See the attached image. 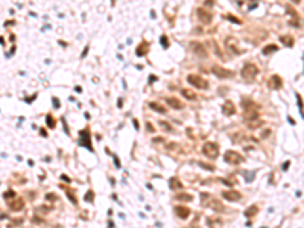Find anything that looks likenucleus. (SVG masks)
I'll use <instances>...</instances> for the list:
<instances>
[{"instance_id":"obj_20","label":"nucleus","mask_w":304,"mask_h":228,"mask_svg":"<svg viewBox=\"0 0 304 228\" xmlns=\"http://www.w3.org/2000/svg\"><path fill=\"white\" fill-rule=\"evenodd\" d=\"M280 41H281V43H283L284 46H287V47H292V46H294V38H292V37H289V35L281 37Z\"/></svg>"},{"instance_id":"obj_41","label":"nucleus","mask_w":304,"mask_h":228,"mask_svg":"<svg viewBox=\"0 0 304 228\" xmlns=\"http://www.w3.org/2000/svg\"><path fill=\"white\" fill-rule=\"evenodd\" d=\"M154 81H157L155 76H151V78H149V82H154Z\"/></svg>"},{"instance_id":"obj_14","label":"nucleus","mask_w":304,"mask_h":228,"mask_svg":"<svg viewBox=\"0 0 304 228\" xmlns=\"http://www.w3.org/2000/svg\"><path fill=\"white\" fill-rule=\"evenodd\" d=\"M223 198H225L227 201H240V193L239 192H233V190H228V192H223Z\"/></svg>"},{"instance_id":"obj_13","label":"nucleus","mask_w":304,"mask_h":228,"mask_svg":"<svg viewBox=\"0 0 304 228\" xmlns=\"http://www.w3.org/2000/svg\"><path fill=\"white\" fill-rule=\"evenodd\" d=\"M148 50H149V43H146V41H142V43L137 46L135 53H137V56H145V55L148 53Z\"/></svg>"},{"instance_id":"obj_2","label":"nucleus","mask_w":304,"mask_h":228,"mask_svg":"<svg viewBox=\"0 0 304 228\" xmlns=\"http://www.w3.org/2000/svg\"><path fill=\"white\" fill-rule=\"evenodd\" d=\"M187 82L192 84V85L196 87V88H201V90L209 88V82H207L204 78H201L199 75H189L187 76Z\"/></svg>"},{"instance_id":"obj_10","label":"nucleus","mask_w":304,"mask_h":228,"mask_svg":"<svg viewBox=\"0 0 304 228\" xmlns=\"http://www.w3.org/2000/svg\"><path fill=\"white\" fill-rule=\"evenodd\" d=\"M222 111H223L225 116H233L234 113H236V107H234V104L231 102V100H225L223 105H222Z\"/></svg>"},{"instance_id":"obj_25","label":"nucleus","mask_w":304,"mask_h":228,"mask_svg":"<svg viewBox=\"0 0 304 228\" xmlns=\"http://www.w3.org/2000/svg\"><path fill=\"white\" fill-rule=\"evenodd\" d=\"M223 18H227V20H230V22H233V23H236V24H242V20H240V18H236V17H233V15H230V14H227V15H223Z\"/></svg>"},{"instance_id":"obj_18","label":"nucleus","mask_w":304,"mask_h":228,"mask_svg":"<svg viewBox=\"0 0 304 228\" xmlns=\"http://www.w3.org/2000/svg\"><path fill=\"white\" fill-rule=\"evenodd\" d=\"M149 107H151L154 111H157V113H160V114H163V113H166V111H167L164 105L158 104V102H149Z\"/></svg>"},{"instance_id":"obj_22","label":"nucleus","mask_w":304,"mask_h":228,"mask_svg":"<svg viewBox=\"0 0 304 228\" xmlns=\"http://www.w3.org/2000/svg\"><path fill=\"white\" fill-rule=\"evenodd\" d=\"M210 199H211V196H210L209 193H201V204L204 205V207H207V205H209Z\"/></svg>"},{"instance_id":"obj_9","label":"nucleus","mask_w":304,"mask_h":228,"mask_svg":"<svg viewBox=\"0 0 304 228\" xmlns=\"http://www.w3.org/2000/svg\"><path fill=\"white\" fill-rule=\"evenodd\" d=\"M198 17H199V20H201L202 23H210L211 18H213V14L209 12V11H207V9H204V8H199V9H198Z\"/></svg>"},{"instance_id":"obj_32","label":"nucleus","mask_w":304,"mask_h":228,"mask_svg":"<svg viewBox=\"0 0 304 228\" xmlns=\"http://www.w3.org/2000/svg\"><path fill=\"white\" fill-rule=\"evenodd\" d=\"M3 196H5V199H6V201H11V199H14L15 193H14V192H8V193H5Z\"/></svg>"},{"instance_id":"obj_8","label":"nucleus","mask_w":304,"mask_h":228,"mask_svg":"<svg viewBox=\"0 0 304 228\" xmlns=\"http://www.w3.org/2000/svg\"><path fill=\"white\" fill-rule=\"evenodd\" d=\"M225 46L230 49L233 53H237V55H240L242 53V50L239 49V43H237V38H233V37H228V38L225 40Z\"/></svg>"},{"instance_id":"obj_3","label":"nucleus","mask_w":304,"mask_h":228,"mask_svg":"<svg viewBox=\"0 0 304 228\" xmlns=\"http://www.w3.org/2000/svg\"><path fill=\"white\" fill-rule=\"evenodd\" d=\"M202 152H204V155H207L209 158H216L219 155V146L213 141H207L205 145L202 146Z\"/></svg>"},{"instance_id":"obj_27","label":"nucleus","mask_w":304,"mask_h":228,"mask_svg":"<svg viewBox=\"0 0 304 228\" xmlns=\"http://www.w3.org/2000/svg\"><path fill=\"white\" fill-rule=\"evenodd\" d=\"M46 122H47V126L49 128H55V120H53V117H52V114H47L46 116Z\"/></svg>"},{"instance_id":"obj_30","label":"nucleus","mask_w":304,"mask_h":228,"mask_svg":"<svg viewBox=\"0 0 304 228\" xmlns=\"http://www.w3.org/2000/svg\"><path fill=\"white\" fill-rule=\"evenodd\" d=\"M160 41H161V46L164 47V49H167V47H169V41H167V37L166 35H163Z\"/></svg>"},{"instance_id":"obj_33","label":"nucleus","mask_w":304,"mask_h":228,"mask_svg":"<svg viewBox=\"0 0 304 228\" xmlns=\"http://www.w3.org/2000/svg\"><path fill=\"white\" fill-rule=\"evenodd\" d=\"M85 201H93V192H87V196H85Z\"/></svg>"},{"instance_id":"obj_7","label":"nucleus","mask_w":304,"mask_h":228,"mask_svg":"<svg viewBox=\"0 0 304 228\" xmlns=\"http://www.w3.org/2000/svg\"><path fill=\"white\" fill-rule=\"evenodd\" d=\"M189 47H190V50L193 52L195 55H198V56H201V58H205V56H207L205 46L201 44L199 41H192V43L189 44Z\"/></svg>"},{"instance_id":"obj_28","label":"nucleus","mask_w":304,"mask_h":228,"mask_svg":"<svg viewBox=\"0 0 304 228\" xmlns=\"http://www.w3.org/2000/svg\"><path fill=\"white\" fill-rule=\"evenodd\" d=\"M160 126H161V128H163L164 131H169V132H172V131H173V128H172V126H170V125L167 123V122H164V120H161V122H160Z\"/></svg>"},{"instance_id":"obj_17","label":"nucleus","mask_w":304,"mask_h":228,"mask_svg":"<svg viewBox=\"0 0 304 228\" xmlns=\"http://www.w3.org/2000/svg\"><path fill=\"white\" fill-rule=\"evenodd\" d=\"M23 205H24L23 199H18V198H15L14 201H11V202H9L11 210H14V211H18V210H21V208H23Z\"/></svg>"},{"instance_id":"obj_4","label":"nucleus","mask_w":304,"mask_h":228,"mask_svg":"<svg viewBox=\"0 0 304 228\" xmlns=\"http://www.w3.org/2000/svg\"><path fill=\"white\" fill-rule=\"evenodd\" d=\"M223 160L230 164H240L245 161V158L240 155V154H237L236 151H227L225 155H223Z\"/></svg>"},{"instance_id":"obj_6","label":"nucleus","mask_w":304,"mask_h":228,"mask_svg":"<svg viewBox=\"0 0 304 228\" xmlns=\"http://www.w3.org/2000/svg\"><path fill=\"white\" fill-rule=\"evenodd\" d=\"M79 146H84V147H87V149H90V151L93 149L91 147V140H90L88 128H85V129H82L81 132H79Z\"/></svg>"},{"instance_id":"obj_29","label":"nucleus","mask_w":304,"mask_h":228,"mask_svg":"<svg viewBox=\"0 0 304 228\" xmlns=\"http://www.w3.org/2000/svg\"><path fill=\"white\" fill-rule=\"evenodd\" d=\"M260 123H262V122H260V120L257 119V120H254V122H249L248 126H249L251 129H254V128H257V126H260Z\"/></svg>"},{"instance_id":"obj_36","label":"nucleus","mask_w":304,"mask_h":228,"mask_svg":"<svg viewBox=\"0 0 304 228\" xmlns=\"http://www.w3.org/2000/svg\"><path fill=\"white\" fill-rule=\"evenodd\" d=\"M61 178L64 179V181H67V183H70V178H68V177H67V175H62V177H61Z\"/></svg>"},{"instance_id":"obj_15","label":"nucleus","mask_w":304,"mask_h":228,"mask_svg":"<svg viewBox=\"0 0 304 228\" xmlns=\"http://www.w3.org/2000/svg\"><path fill=\"white\" fill-rule=\"evenodd\" d=\"M207 207H210V208H213L215 211H219V213H221V211H223V210H225V207L222 205V202H221V201H217V199H213V198L210 199V202H209V205H207Z\"/></svg>"},{"instance_id":"obj_26","label":"nucleus","mask_w":304,"mask_h":228,"mask_svg":"<svg viewBox=\"0 0 304 228\" xmlns=\"http://www.w3.org/2000/svg\"><path fill=\"white\" fill-rule=\"evenodd\" d=\"M177 199H179V201H187V202H190L192 199V195H187V193H181V195H178L177 196Z\"/></svg>"},{"instance_id":"obj_21","label":"nucleus","mask_w":304,"mask_h":228,"mask_svg":"<svg viewBox=\"0 0 304 228\" xmlns=\"http://www.w3.org/2000/svg\"><path fill=\"white\" fill-rule=\"evenodd\" d=\"M277 50H278V46L269 44V46H266L262 52H263V55H269V53H274V52H277Z\"/></svg>"},{"instance_id":"obj_23","label":"nucleus","mask_w":304,"mask_h":228,"mask_svg":"<svg viewBox=\"0 0 304 228\" xmlns=\"http://www.w3.org/2000/svg\"><path fill=\"white\" fill-rule=\"evenodd\" d=\"M181 187H183V184H181L177 178H172V179H170V189L175 190V189H181Z\"/></svg>"},{"instance_id":"obj_16","label":"nucleus","mask_w":304,"mask_h":228,"mask_svg":"<svg viewBox=\"0 0 304 228\" xmlns=\"http://www.w3.org/2000/svg\"><path fill=\"white\" fill-rule=\"evenodd\" d=\"M166 102H167L172 108H175V110H181V108L184 107V104L181 102V100H178L177 97H167V99H166Z\"/></svg>"},{"instance_id":"obj_40","label":"nucleus","mask_w":304,"mask_h":228,"mask_svg":"<svg viewBox=\"0 0 304 228\" xmlns=\"http://www.w3.org/2000/svg\"><path fill=\"white\" fill-rule=\"evenodd\" d=\"M289 164H290L289 161H287V163H284V164H283V169H284V170H286V169H287V167H289Z\"/></svg>"},{"instance_id":"obj_5","label":"nucleus","mask_w":304,"mask_h":228,"mask_svg":"<svg viewBox=\"0 0 304 228\" xmlns=\"http://www.w3.org/2000/svg\"><path fill=\"white\" fill-rule=\"evenodd\" d=\"M211 72H213V75H216L217 78H223V79H231L234 76V73L231 70H227V68H223L221 66H213Z\"/></svg>"},{"instance_id":"obj_19","label":"nucleus","mask_w":304,"mask_h":228,"mask_svg":"<svg viewBox=\"0 0 304 228\" xmlns=\"http://www.w3.org/2000/svg\"><path fill=\"white\" fill-rule=\"evenodd\" d=\"M181 93H183V96L186 99H189V100H196V99H198V97H196V94L192 91V90H189V88H184Z\"/></svg>"},{"instance_id":"obj_24","label":"nucleus","mask_w":304,"mask_h":228,"mask_svg":"<svg viewBox=\"0 0 304 228\" xmlns=\"http://www.w3.org/2000/svg\"><path fill=\"white\" fill-rule=\"evenodd\" d=\"M257 211H259V208H257L255 205H253V207H249V208L245 211V214H246L248 217H251V216H254L255 213H257Z\"/></svg>"},{"instance_id":"obj_35","label":"nucleus","mask_w":304,"mask_h":228,"mask_svg":"<svg viewBox=\"0 0 304 228\" xmlns=\"http://www.w3.org/2000/svg\"><path fill=\"white\" fill-rule=\"evenodd\" d=\"M40 134H41L43 137H47V131H46V129H43V128H41V129H40Z\"/></svg>"},{"instance_id":"obj_39","label":"nucleus","mask_w":304,"mask_h":228,"mask_svg":"<svg viewBox=\"0 0 304 228\" xmlns=\"http://www.w3.org/2000/svg\"><path fill=\"white\" fill-rule=\"evenodd\" d=\"M87 52H88V46H87V47H85V49H84V52H82V58H84L85 55H87Z\"/></svg>"},{"instance_id":"obj_11","label":"nucleus","mask_w":304,"mask_h":228,"mask_svg":"<svg viewBox=\"0 0 304 228\" xmlns=\"http://www.w3.org/2000/svg\"><path fill=\"white\" fill-rule=\"evenodd\" d=\"M175 213H177V216H179L181 219H186V217H189V214H190V208H187V207H184V205H178V207H175Z\"/></svg>"},{"instance_id":"obj_12","label":"nucleus","mask_w":304,"mask_h":228,"mask_svg":"<svg viewBox=\"0 0 304 228\" xmlns=\"http://www.w3.org/2000/svg\"><path fill=\"white\" fill-rule=\"evenodd\" d=\"M269 87L271 88H275V90H278L283 87V81H281V78L278 75H274L272 78L269 79Z\"/></svg>"},{"instance_id":"obj_1","label":"nucleus","mask_w":304,"mask_h":228,"mask_svg":"<svg viewBox=\"0 0 304 228\" xmlns=\"http://www.w3.org/2000/svg\"><path fill=\"white\" fill-rule=\"evenodd\" d=\"M240 75H242L243 79H246V81H253V79L259 75V68L255 67L254 64H251V62H248V64L243 66Z\"/></svg>"},{"instance_id":"obj_34","label":"nucleus","mask_w":304,"mask_h":228,"mask_svg":"<svg viewBox=\"0 0 304 228\" xmlns=\"http://www.w3.org/2000/svg\"><path fill=\"white\" fill-rule=\"evenodd\" d=\"M53 105H55L56 108H60V100H58L56 97H53Z\"/></svg>"},{"instance_id":"obj_31","label":"nucleus","mask_w":304,"mask_h":228,"mask_svg":"<svg viewBox=\"0 0 304 228\" xmlns=\"http://www.w3.org/2000/svg\"><path fill=\"white\" fill-rule=\"evenodd\" d=\"M199 166L207 169V170H215V166H211V164H205V163H202V161H199Z\"/></svg>"},{"instance_id":"obj_38","label":"nucleus","mask_w":304,"mask_h":228,"mask_svg":"<svg viewBox=\"0 0 304 228\" xmlns=\"http://www.w3.org/2000/svg\"><path fill=\"white\" fill-rule=\"evenodd\" d=\"M269 134H271V131L268 129V131H265V132H263V135H262V137H265V139H266V137H268Z\"/></svg>"},{"instance_id":"obj_37","label":"nucleus","mask_w":304,"mask_h":228,"mask_svg":"<svg viewBox=\"0 0 304 228\" xmlns=\"http://www.w3.org/2000/svg\"><path fill=\"white\" fill-rule=\"evenodd\" d=\"M146 126H148V129H149V131H152V132H154V126H151V123H149V122L146 123Z\"/></svg>"}]
</instances>
